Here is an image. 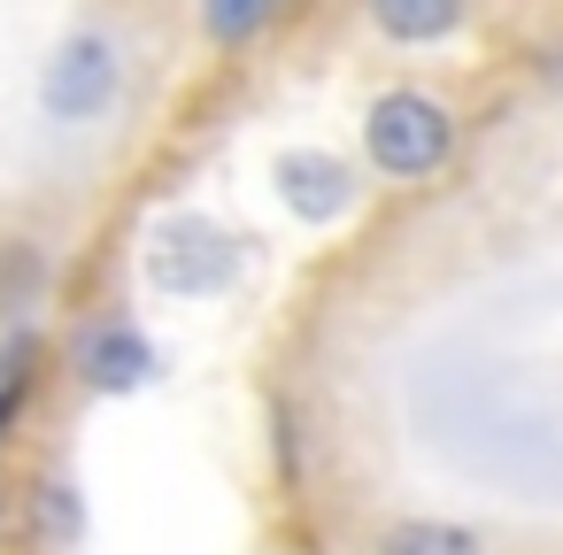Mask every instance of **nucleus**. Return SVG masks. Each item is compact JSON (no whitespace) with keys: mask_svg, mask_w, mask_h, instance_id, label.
Segmentation results:
<instances>
[{"mask_svg":"<svg viewBox=\"0 0 563 555\" xmlns=\"http://www.w3.org/2000/svg\"><path fill=\"white\" fill-rule=\"evenodd\" d=\"M117 93H124V55H117V40L109 32H70L55 55H47V78H40V109L55 116V124H93V116H109L117 109Z\"/></svg>","mask_w":563,"mask_h":555,"instance_id":"obj_2","label":"nucleus"},{"mask_svg":"<svg viewBox=\"0 0 563 555\" xmlns=\"http://www.w3.org/2000/svg\"><path fill=\"white\" fill-rule=\"evenodd\" d=\"M271 178H278V201H286L301 224H332V217H347V201H355V170H347L340 155H324V147H286V155L271 163Z\"/></svg>","mask_w":563,"mask_h":555,"instance_id":"obj_4","label":"nucleus"},{"mask_svg":"<svg viewBox=\"0 0 563 555\" xmlns=\"http://www.w3.org/2000/svg\"><path fill=\"white\" fill-rule=\"evenodd\" d=\"M147 370H155V347L117 317V324H93L86 340H78V378L93 386V393H132V386H147Z\"/></svg>","mask_w":563,"mask_h":555,"instance_id":"obj_5","label":"nucleus"},{"mask_svg":"<svg viewBox=\"0 0 563 555\" xmlns=\"http://www.w3.org/2000/svg\"><path fill=\"white\" fill-rule=\"evenodd\" d=\"M371 555H486V540L455 517H394L371 532Z\"/></svg>","mask_w":563,"mask_h":555,"instance_id":"obj_7","label":"nucleus"},{"mask_svg":"<svg viewBox=\"0 0 563 555\" xmlns=\"http://www.w3.org/2000/svg\"><path fill=\"white\" fill-rule=\"evenodd\" d=\"M455 140H463L455 109H448L440 93H424V86H386V93L363 109V155H371V170L394 178V186L440 178V170L455 163Z\"/></svg>","mask_w":563,"mask_h":555,"instance_id":"obj_1","label":"nucleus"},{"mask_svg":"<svg viewBox=\"0 0 563 555\" xmlns=\"http://www.w3.org/2000/svg\"><path fill=\"white\" fill-rule=\"evenodd\" d=\"M463 9L471 0H371V24L394 47H440V40H455Z\"/></svg>","mask_w":563,"mask_h":555,"instance_id":"obj_6","label":"nucleus"},{"mask_svg":"<svg viewBox=\"0 0 563 555\" xmlns=\"http://www.w3.org/2000/svg\"><path fill=\"white\" fill-rule=\"evenodd\" d=\"M271 9H278V0H201V32L217 47H247L271 24Z\"/></svg>","mask_w":563,"mask_h":555,"instance_id":"obj_8","label":"nucleus"},{"mask_svg":"<svg viewBox=\"0 0 563 555\" xmlns=\"http://www.w3.org/2000/svg\"><path fill=\"white\" fill-rule=\"evenodd\" d=\"M232 270H240V240H232L224 224L194 217V209L163 217V224H155V240H147V278H155L163 293L201 301V293H224V286H232Z\"/></svg>","mask_w":563,"mask_h":555,"instance_id":"obj_3","label":"nucleus"},{"mask_svg":"<svg viewBox=\"0 0 563 555\" xmlns=\"http://www.w3.org/2000/svg\"><path fill=\"white\" fill-rule=\"evenodd\" d=\"M40 247L32 240H0V317H16L32 293H40Z\"/></svg>","mask_w":563,"mask_h":555,"instance_id":"obj_9","label":"nucleus"}]
</instances>
